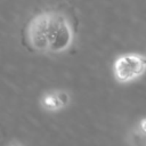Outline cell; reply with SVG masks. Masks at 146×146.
I'll list each match as a JSON object with an SVG mask.
<instances>
[{
    "label": "cell",
    "instance_id": "cell-1",
    "mask_svg": "<svg viewBox=\"0 0 146 146\" xmlns=\"http://www.w3.org/2000/svg\"><path fill=\"white\" fill-rule=\"evenodd\" d=\"M48 17L49 15L42 14L35 17L29 30V36L32 46L35 49L44 50L49 49V40H48Z\"/></svg>",
    "mask_w": 146,
    "mask_h": 146
},
{
    "label": "cell",
    "instance_id": "cell-2",
    "mask_svg": "<svg viewBox=\"0 0 146 146\" xmlns=\"http://www.w3.org/2000/svg\"><path fill=\"white\" fill-rule=\"evenodd\" d=\"M145 70V63L141 58L137 56H123L119 58L115 64V73L117 78L122 81L131 80L139 74L143 73Z\"/></svg>",
    "mask_w": 146,
    "mask_h": 146
},
{
    "label": "cell",
    "instance_id": "cell-3",
    "mask_svg": "<svg viewBox=\"0 0 146 146\" xmlns=\"http://www.w3.org/2000/svg\"><path fill=\"white\" fill-rule=\"evenodd\" d=\"M71 41H72L71 29H70L68 24L66 23V21L63 19L60 22L57 31L49 40V49L52 51L64 50L65 48H67L70 46Z\"/></svg>",
    "mask_w": 146,
    "mask_h": 146
}]
</instances>
